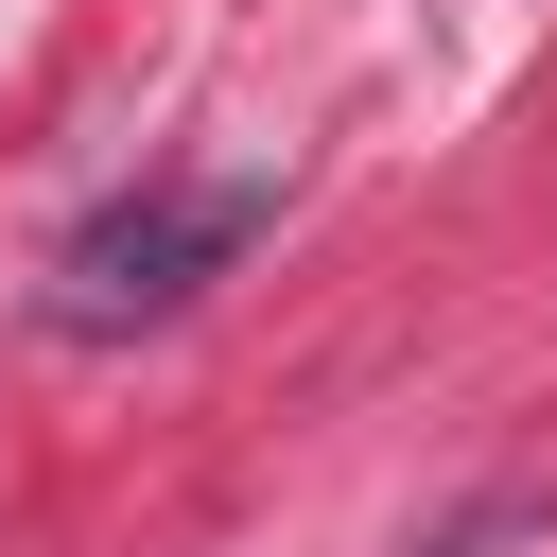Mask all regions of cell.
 I'll return each instance as SVG.
<instances>
[{"label":"cell","instance_id":"1","mask_svg":"<svg viewBox=\"0 0 557 557\" xmlns=\"http://www.w3.org/2000/svg\"><path fill=\"white\" fill-rule=\"evenodd\" d=\"M261 226H278V174L122 191V209H87V226H70V261H52V331H157V313H191Z\"/></svg>","mask_w":557,"mask_h":557}]
</instances>
